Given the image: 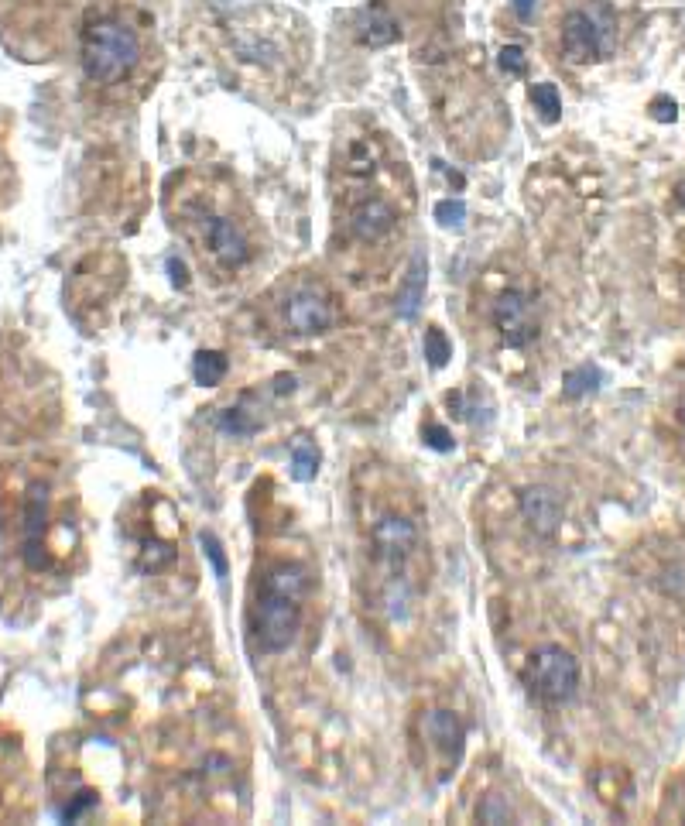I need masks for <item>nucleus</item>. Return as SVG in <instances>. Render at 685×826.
Returning <instances> with one entry per match:
<instances>
[{"label":"nucleus","instance_id":"nucleus-31","mask_svg":"<svg viewBox=\"0 0 685 826\" xmlns=\"http://www.w3.org/2000/svg\"><path fill=\"white\" fill-rule=\"evenodd\" d=\"M679 422H682V429H685V398L679 402Z\"/></svg>","mask_w":685,"mask_h":826},{"label":"nucleus","instance_id":"nucleus-14","mask_svg":"<svg viewBox=\"0 0 685 826\" xmlns=\"http://www.w3.org/2000/svg\"><path fill=\"white\" fill-rule=\"evenodd\" d=\"M425 302V254L415 251V258H411V268L405 275V282L398 288V316L401 319H415L418 306Z\"/></svg>","mask_w":685,"mask_h":826},{"label":"nucleus","instance_id":"nucleus-18","mask_svg":"<svg viewBox=\"0 0 685 826\" xmlns=\"http://www.w3.org/2000/svg\"><path fill=\"white\" fill-rule=\"evenodd\" d=\"M531 103H535V110L542 114L545 124H555V120L562 117V96L555 90L552 83H535L531 86Z\"/></svg>","mask_w":685,"mask_h":826},{"label":"nucleus","instance_id":"nucleus-3","mask_svg":"<svg viewBox=\"0 0 685 826\" xmlns=\"http://www.w3.org/2000/svg\"><path fill=\"white\" fill-rule=\"evenodd\" d=\"M189 237L199 247V254H209L223 271H240L251 261L254 247L244 237V230L237 227V220L213 210H192L189 213Z\"/></svg>","mask_w":685,"mask_h":826},{"label":"nucleus","instance_id":"nucleus-30","mask_svg":"<svg viewBox=\"0 0 685 826\" xmlns=\"http://www.w3.org/2000/svg\"><path fill=\"white\" fill-rule=\"evenodd\" d=\"M675 203H679L682 210H685V179L679 182V186H675Z\"/></svg>","mask_w":685,"mask_h":826},{"label":"nucleus","instance_id":"nucleus-15","mask_svg":"<svg viewBox=\"0 0 685 826\" xmlns=\"http://www.w3.org/2000/svg\"><path fill=\"white\" fill-rule=\"evenodd\" d=\"M230 371V360L220 354V350H199L196 360H192V378L203 388H216Z\"/></svg>","mask_w":685,"mask_h":826},{"label":"nucleus","instance_id":"nucleus-27","mask_svg":"<svg viewBox=\"0 0 685 826\" xmlns=\"http://www.w3.org/2000/svg\"><path fill=\"white\" fill-rule=\"evenodd\" d=\"M425 443H429L432 449H439V453H446V449H453V436H449L442 425H425Z\"/></svg>","mask_w":685,"mask_h":826},{"label":"nucleus","instance_id":"nucleus-19","mask_svg":"<svg viewBox=\"0 0 685 826\" xmlns=\"http://www.w3.org/2000/svg\"><path fill=\"white\" fill-rule=\"evenodd\" d=\"M319 470V453L312 443H295L292 449V477L302 480V484H309L312 477H316Z\"/></svg>","mask_w":685,"mask_h":826},{"label":"nucleus","instance_id":"nucleus-20","mask_svg":"<svg viewBox=\"0 0 685 826\" xmlns=\"http://www.w3.org/2000/svg\"><path fill=\"white\" fill-rule=\"evenodd\" d=\"M223 432H233V436H254L257 429H261V419H251V412H247L244 405L230 408V412H223Z\"/></svg>","mask_w":685,"mask_h":826},{"label":"nucleus","instance_id":"nucleus-13","mask_svg":"<svg viewBox=\"0 0 685 826\" xmlns=\"http://www.w3.org/2000/svg\"><path fill=\"white\" fill-rule=\"evenodd\" d=\"M425 734H429V741L439 751H446L449 758H459V751H463L466 731L453 710H432L429 717H425Z\"/></svg>","mask_w":685,"mask_h":826},{"label":"nucleus","instance_id":"nucleus-22","mask_svg":"<svg viewBox=\"0 0 685 826\" xmlns=\"http://www.w3.org/2000/svg\"><path fill=\"white\" fill-rule=\"evenodd\" d=\"M477 820L480 823H511L514 820V809L504 803L501 796H487L477 809Z\"/></svg>","mask_w":685,"mask_h":826},{"label":"nucleus","instance_id":"nucleus-8","mask_svg":"<svg viewBox=\"0 0 685 826\" xmlns=\"http://www.w3.org/2000/svg\"><path fill=\"white\" fill-rule=\"evenodd\" d=\"M559 42L562 55L572 66H590V62L607 59L600 45V35H596V24L586 11H569L559 24Z\"/></svg>","mask_w":685,"mask_h":826},{"label":"nucleus","instance_id":"nucleus-24","mask_svg":"<svg viewBox=\"0 0 685 826\" xmlns=\"http://www.w3.org/2000/svg\"><path fill=\"white\" fill-rule=\"evenodd\" d=\"M497 62H501V69L507 76H525L528 72V59H525V52H521V45H504Z\"/></svg>","mask_w":685,"mask_h":826},{"label":"nucleus","instance_id":"nucleus-5","mask_svg":"<svg viewBox=\"0 0 685 826\" xmlns=\"http://www.w3.org/2000/svg\"><path fill=\"white\" fill-rule=\"evenodd\" d=\"M333 299L319 285H295L281 302V323L292 336H319L333 326Z\"/></svg>","mask_w":685,"mask_h":826},{"label":"nucleus","instance_id":"nucleus-11","mask_svg":"<svg viewBox=\"0 0 685 826\" xmlns=\"http://www.w3.org/2000/svg\"><path fill=\"white\" fill-rule=\"evenodd\" d=\"M45 487L35 484L28 494V508H24V563L28 569H42L45 566V549H42V535H45Z\"/></svg>","mask_w":685,"mask_h":826},{"label":"nucleus","instance_id":"nucleus-26","mask_svg":"<svg viewBox=\"0 0 685 826\" xmlns=\"http://www.w3.org/2000/svg\"><path fill=\"white\" fill-rule=\"evenodd\" d=\"M651 117H655L658 124H672V120L679 117V107H675V100H668V96H655V100H651Z\"/></svg>","mask_w":685,"mask_h":826},{"label":"nucleus","instance_id":"nucleus-28","mask_svg":"<svg viewBox=\"0 0 685 826\" xmlns=\"http://www.w3.org/2000/svg\"><path fill=\"white\" fill-rule=\"evenodd\" d=\"M168 271H172V285L175 288H185L189 285V271H185V264L179 258H168Z\"/></svg>","mask_w":685,"mask_h":826},{"label":"nucleus","instance_id":"nucleus-25","mask_svg":"<svg viewBox=\"0 0 685 826\" xmlns=\"http://www.w3.org/2000/svg\"><path fill=\"white\" fill-rule=\"evenodd\" d=\"M199 542H203V549L209 552V559H213V566H216V576L220 580H227V559H223V545L216 542V535H199Z\"/></svg>","mask_w":685,"mask_h":826},{"label":"nucleus","instance_id":"nucleus-23","mask_svg":"<svg viewBox=\"0 0 685 826\" xmlns=\"http://www.w3.org/2000/svg\"><path fill=\"white\" fill-rule=\"evenodd\" d=\"M435 220H439L442 227H463L466 203L463 199H442V203H435Z\"/></svg>","mask_w":685,"mask_h":826},{"label":"nucleus","instance_id":"nucleus-29","mask_svg":"<svg viewBox=\"0 0 685 826\" xmlns=\"http://www.w3.org/2000/svg\"><path fill=\"white\" fill-rule=\"evenodd\" d=\"M535 4H538V0H511L518 21H531V18H535Z\"/></svg>","mask_w":685,"mask_h":826},{"label":"nucleus","instance_id":"nucleus-2","mask_svg":"<svg viewBox=\"0 0 685 826\" xmlns=\"http://www.w3.org/2000/svg\"><path fill=\"white\" fill-rule=\"evenodd\" d=\"M141 62V38L131 24L100 18L83 31V72L93 83H124Z\"/></svg>","mask_w":685,"mask_h":826},{"label":"nucleus","instance_id":"nucleus-7","mask_svg":"<svg viewBox=\"0 0 685 826\" xmlns=\"http://www.w3.org/2000/svg\"><path fill=\"white\" fill-rule=\"evenodd\" d=\"M370 545H374V559L391 569H398L405 559L415 556L418 549V528L405 515H384L370 528Z\"/></svg>","mask_w":685,"mask_h":826},{"label":"nucleus","instance_id":"nucleus-17","mask_svg":"<svg viewBox=\"0 0 685 826\" xmlns=\"http://www.w3.org/2000/svg\"><path fill=\"white\" fill-rule=\"evenodd\" d=\"M586 14H590L593 24H596V35H600L603 55H610V52H614V45H617V14L610 11L607 0H596V4Z\"/></svg>","mask_w":685,"mask_h":826},{"label":"nucleus","instance_id":"nucleus-12","mask_svg":"<svg viewBox=\"0 0 685 826\" xmlns=\"http://www.w3.org/2000/svg\"><path fill=\"white\" fill-rule=\"evenodd\" d=\"M357 42L364 48H388L394 42H401V24L394 21L388 11H381V7L364 11L357 21Z\"/></svg>","mask_w":685,"mask_h":826},{"label":"nucleus","instance_id":"nucleus-1","mask_svg":"<svg viewBox=\"0 0 685 826\" xmlns=\"http://www.w3.org/2000/svg\"><path fill=\"white\" fill-rule=\"evenodd\" d=\"M309 597V569L298 563H278L264 573L254 604V635L261 652L278 655L298 635L302 600Z\"/></svg>","mask_w":685,"mask_h":826},{"label":"nucleus","instance_id":"nucleus-4","mask_svg":"<svg viewBox=\"0 0 685 826\" xmlns=\"http://www.w3.org/2000/svg\"><path fill=\"white\" fill-rule=\"evenodd\" d=\"M525 683L531 696H538L545 707H562L579 693V659L562 645L538 648L528 662Z\"/></svg>","mask_w":685,"mask_h":826},{"label":"nucleus","instance_id":"nucleus-21","mask_svg":"<svg viewBox=\"0 0 685 826\" xmlns=\"http://www.w3.org/2000/svg\"><path fill=\"white\" fill-rule=\"evenodd\" d=\"M425 357H429L432 367H446L449 357H453V347H449L446 333H442L439 326H432V330L425 333Z\"/></svg>","mask_w":685,"mask_h":826},{"label":"nucleus","instance_id":"nucleus-10","mask_svg":"<svg viewBox=\"0 0 685 826\" xmlns=\"http://www.w3.org/2000/svg\"><path fill=\"white\" fill-rule=\"evenodd\" d=\"M394 227H398V210L381 196L360 199L350 213V234L360 244H381L384 237L394 234Z\"/></svg>","mask_w":685,"mask_h":826},{"label":"nucleus","instance_id":"nucleus-9","mask_svg":"<svg viewBox=\"0 0 685 826\" xmlns=\"http://www.w3.org/2000/svg\"><path fill=\"white\" fill-rule=\"evenodd\" d=\"M518 508H521V518L528 521V528L538 539H552V535L559 532L562 518H566V504H562L559 491H552V487L545 484L525 487L518 497Z\"/></svg>","mask_w":685,"mask_h":826},{"label":"nucleus","instance_id":"nucleus-16","mask_svg":"<svg viewBox=\"0 0 685 826\" xmlns=\"http://www.w3.org/2000/svg\"><path fill=\"white\" fill-rule=\"evenodd\" d=\"M600 381H603L600 367L583 364V367H572V371H566V378H562V391H566V398H586V395H593V391L600 388Z\"/></svg>","mask_w":685,"mask_h":826},{"label":"nucleus","instance_id":"nucleus-6","mask_svg":"<svg viewBox=\"0 0 685 826\" xmlns=\"http://www.w3.org/2000/svg\"><path fill=\"white\" fill-rule=\"evenodd\" d=\"M494 326L497 333H501L504 347L511 350H521L528 347V343L538 340V312H535V302H531V295H525L521 288H507V292L497 295L494 302Z\"/></svg>","mask_w":685,"mask_h":826}]
</instances>
